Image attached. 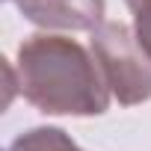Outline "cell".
<instances>
[{"instance_id": "6da1fadb", "label": "cell", "mask_w": 151, "mask_h": 151, "mask_svg": "<svg viewBox=\"0 0 151 151\" xmlns=\"http://www.w3.org/2000/svg\"><path fill=\"white\" fill-rule=\"evenodd\" d=\"M18 92L45 116H104L110 86L89 47L56 33H36L18 45Z\"/></svg>"}, {"instance_id": "277c9868", "label": "cell", "mask_w": 151, "mask_h": 151, "mask_svg": "<svg viewBox=\"0 0 151 151\" xmlns=\"http://www.w3.org/2000/svg\"><path fill=\"white\" fill-rule=\"evenodd\" d=\"M9 151H83L62 127H30L18 133Z\"/></svg>"}, {"instance_id": "3957f363", "label": "cell", "mask_w": 151, "mask_h": 151, "mask_svg": "<svg viewBox=\"0 0 151 151\" xmlns=\"http://www.w3.org/2000/svg\"><path fill=\"white\" fill-rule=\"evenodd\" d=\"M21 15L42 30L92 33L104 24V0H15Z\"/></svg>"}, {"instance_id": "8992f818", "label": "cell", "mask_w": 151, "mask_h": 151, "mask_svg": "<svg viewBox=\"0 0 151 151\" xmlns=\"http://www.w3.org/2000/svg\"><path fill=\"white\" fill-rule=\"evenodd\" d=\"M133 33H136V39H139V45L148 50V56H151V21H133Z\"/></svg>"}, {"instance_id": "7a4b0ae2", "label": "cell", "mask_w": 151, "mask_h": 151, "mask_svg": "<svg viewBox=\"0 0 151 151\" xmlns=\"http://www.w3.org/2000/svg\"><path fill=\"white\" fill-rule=\"evenodd\" d=\"M89 50L110 86V95L122 107L151 101V56L139 45L133 27L122 21H104L89 33Z\"/></svg>"}, {"instance_id": "5b68a950", "label": "cell", "mask_w": 151, "mask_h": 151, "mask_svg": "<svg viewBox=\"0 0 151 151\" xmlns=\"http://www.w3.org/2000/svg\"><path fill=\"white\" fill-rule=\"evenodd\" d=\"M133 12V21H151V0H124Z\"/></svg>"}]
</instances>
